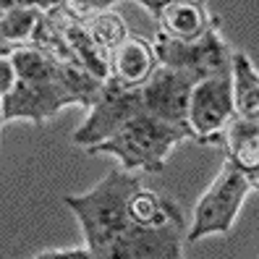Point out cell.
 <instances>
[{"mask_svg": "<svg viewBox=\"0 0 259 259\" xmlns=\"http://www.w3.org/2000/svg\"><path fill=\"white\" fill-rule=\"evenodd\" d=\"M8 63L13 68V84L3 97L0 128L13 120L42 126L71 105L89 110L105 84L89 71L63 63L34 45L19 48Z\"/></svg>", "mask_w": 259, "mask_h": 259, "instance_id": "1", "label": "cell"}, {"mask_svg": "<svg viewBox=\"0 0 259 259\" xmlns=\"http://www.w3.org/2000/svg\"><path fill=\"white\" fill-rule=\"evenodd\" d=\"M191 139L186 128L170 126L155 115H136L108 142H102L87 155H110L120 162V170L136 176H157L165 170L173 149Z\"/></svg>", "mask_w": 259, "mask_h": 259, "instance_id": "2", "label": "cell"}, {"mask_svg": "<svg viewBox=\"0 0 259 259\" xmlns=\"http://www.w3.org/2000/svg\"><path fill=\"white\" fill-rule=\"evenodd\" d=\"M254 191H256V184H251L228 160H223L220 173L194 204L191 223L186 228V241L196 243L207 236H228L233 231L243 202Z\"/></svg>", "mask_w": 259, "mask_h": 259, "instance_id": "3", "label": "cell"}, {"mask_svg": "<svg viewBox=\"0 0 259 259\" xmlns=\"http://www.w3.org/2000/svg\"><path fill=\"white\" fill-rule=\"evenodd\" d=\"M157 63L162 68L186 71L196 79H212V76H231V45L223 39L220 19L209 24V29L191 42H178L165 34H155L152 39Z\"/></svg>", "mask_w": 259, "mask_h": 259, "instance_id": "4", "label": "cell"}, {"mask_svg": "<svg viewBox=\"0 0 259 259\" xmlns=\"http://www.w3.org/2000/svg\"><path fill=\"white\" fill-rule=\"evenodd\" d=\"M142 113H144L142 87H126L115 79H105L97 100L87 110L84 123L73 131L71 142L87 152L102 142H108L131 118Z\"/></svg>", "mask_w": 259, "mask_h": 259, "instance_id": "5", "label": "cell"}, {"mask_svg": "<svg viewBox=\"0 0 259 259\" xmlns=\"http://www.w3.org/2000/svg\"><path fill=\"white\" fill-rule=\"evenodd\" d=\"M231 76H212L196 81L189 95L186 126L194 142L207 147H220L228 123L233 120Z\"/></svg>", "mask_w": 259, "mask_h": 259, "instance_id": "6", "label": "cell"}, {"mask_svg": "<svg viewBox=\"0 0 259 259\" xmlns=\"http://www.w3.org/2000/svg\"><path fill=\"white\" fill-rule=\"evenodd\" d=\"M199 81L196 76L176 68H157L152 79L142 87V100H144V113L155 115L160 120L178 128H186V108H189V95L194 84ZM191 136V134H189Z\"/></svg>", "mask_w": 259, "mask_h": 259, "instance_id": "7", "label": "cell"}, {"mask_svg": "<svg viewBox=\"0 0 259 259\" xmlns=\"http://www.w3.org/2000/svg\"><path fill=\"white\" fill-rule=\"evenodd\" d=\"M160 68L152 42L139 34H128L118 48L110 53V76L126 87H144L152 73Z\"/></svg>", "mask_w": 259, "mask_h": 259, "instance_id": "8", "label": "cell"}, {"mask_svg": "<svg viewBox=\"0 0 259 259\" xmlns=\"http://www.w3.org/2000/svg\"><path fill=\"white\" fill-rule=\"evenodd\" d=\"M215 19H218L215 13L204 3H196V0H165L155 21L160 34L178 42H191L202 37Z\"/></svg>", "mask_w": 259, "mask_h": 259, "instance_id": "9", "label": "cell"}, {"mask_svg": "<svg viewBox=\"0 0 259 259\" xmlns=\"http://www.w3.org/2000/svg\"><path fill=\"white\" fill-rule=\"evenodd\" d=\"M220 147L225 149V160L238 173H243L251 184H259V120H243L233 115Z\"/></svg>", "mask_w": 259, "mask_h": 259, "instance_id": "10", "label": "cell"}, {"mask_svg": "<svg viewBox=\"0 0 259 259\" xmlns=\"http://www.w3.org/2000/svg\"><path fill=\"white\" fill-rule=\"evenodd\" d=\"M48 3H29V0H8V8L0 19V48L11 58L19 48H26L32 42L37 24L42 19Z\"/></svg>", "mask_w": 259, "mask_h": 259, "instance_id": "11", "label": "cell"}, {"mask_svg": "<svg viewBox=\"0 0 259 259\" xmlns=\"http://www.w3.org/2000/svg\"><path fill=\"white\" fill-rule=\"evenodd\" d=\"M231 95L236 118L259 120V73L251 58L241 50L231 53Z\"/></svg>", "mask_w": 259, "mask_h": 259, "instance_id": "12", "label": "cell"}, {"mask_svg": "<svg viewBox=\"0 0 259 259\" xmlns=\"http://www.w3.org/2000/svg\"><path fill=\"white\" fill-rule=\"evenodd\" d=\"M34 259H92L87 249H50V251H42Z\"/></svg>", "mask_w": 259, "mask_h": 259, "instance_id": "13", "label": "cell"}, {"mask_svg": "<svg viewBox=\"0 0 259 259\" xmlns=\"http://www.w3.org/2000/svg\"><path fill=\"white\" fill-rule=\"evenodd\" d=\"M13 84V68L8 63V58H0V113H3V97Z\"/></svg>", "mask_w": 259, "mask_h": 259, "instance_id": "14", "label": "cell"}, {"mask_svg": "<svg viewBox=\"0 0 259 259\" xmlns=\"http://www.w3.org/2000/svg\"><path fill=\"white\" fill-rule=\"evenodd\" d=\"M6 8H8V0H0V19H3V13H6ZM0 58H8L3 48H0Z\"/></svg>", "mask_w": 259, "mask_h": 259, "instance_id": "15", "label": "cell"}]
</instances>
